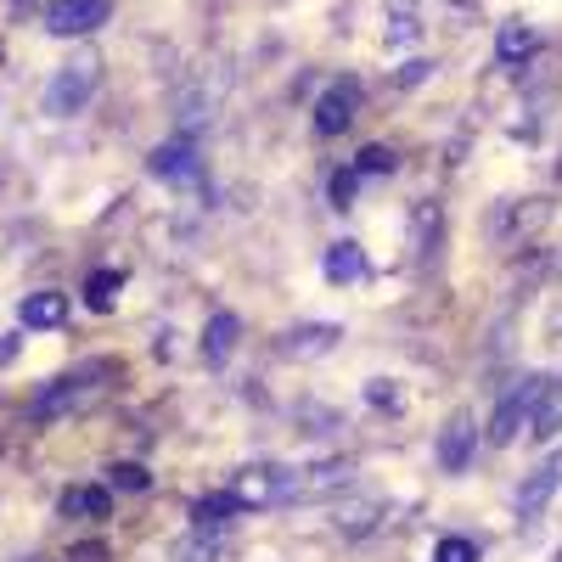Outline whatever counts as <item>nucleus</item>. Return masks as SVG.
Listing matches in <instances>:
<instances>
[{"instance_id":"f257e3e1","label":"nucleus","mask_w":562,"mask_h":562,"mask_svg":"<svg viewBox=\"0 0 562 562\" xmlns=\"http://www.w3.org/2000/svg\"><path fill=\"white\" fill-rule=\"evenodd\" d=\"M102 400V383L90 378V371H79V378H57V383H45L29 405V422H68L79 411H90Z\"/></svg>"},{"instance_id":"f03ea898","label":"nucleus","mask_w":562,"mask_h":562,"mask_svg":"<svg viewBox=\"0 0 562 562\" xmlns=\"http://www.w3.org/2000/svg\"><path fill=\"white\" fill-rule=\"evenodd\" d=\"M293 484H299V473L293 467H243V473H231V506H248V512H259V506H276V501H288L293 495Z\"/></svg>"},{"instance_id":"7ed1b4c3","label":"nucleus","mask_w":562,"mask_h":562,"mask_svg":"<svg viewBox=\"0 0 562 562\" xmlns=\"http://www.w3.org/2000/svg\"><path fill=\"white\" fill-rule=\"evenodd\" d=\"M355 108H360V85L355 79H338L333 90L315 97V135H344L355 124Z\"/></svg>"},{"instance_id":"20e7f679","label":"nucleus","mask_w":562,"mask_h":562,"mask_svg":"<svg viewBox=\"0 0 562 562\" xmlns=\"http://www.w3.org/2000/svg\"><path fill=\"white\" fill-rule=\"evenodd\" d=\"M113 18V0H57L52 12H45V29L52 34H90V29H102Z\"/></svg>"},{"instance_id":"39448f33","label":"nucleus","mask_w":562,"mask_h":562,"mask_svg":"<svg viewBox=\"0 0 562 562\" xmlns=\"http://www.w3.org/2000/svg\"><path fill=\"white\" fill-rule=\"evenodd\" d=\"M90 85H97V68H90V63H68L52 79V90H45V108H52V113H79L90 102Z\"/></svg>"},{"instance_id":"423d86ee","label":"nucleus","mask_w":562,"mask_h":562,"mask_svg":"<svg viewBox=\"0 0 562 562\" xmlns=\"http://www.w3.org/2000/svg\"><path fill=\"white\" fill-rule=\"evenodd\" d=\"M540 389H546V383L535 378V383H524V389H512V394H506V400L495 405V416H490V439H495V445H512V439H518V428H524V416H529V405L540 400Z\"/></svg>"},{"instance_id":"0eeeda50","label":"nucleus","mask_w":562,"mask_h":562,"mask_svg":"<svg viewBox=\"0 0 562 562\" xmlns=\"http://www.w3.org/2000/svg\"><path fill=\"white\" fill-rule=\"evenodd\" d=\"M473 445H479L473 416H450V428L439 434V467L445 473H467L473 467Z\"/></svg>"},{"instance_id":"6e6552de","label":"nucleus","mask_w":562,"mask_h":562,"mask_svg":"<svg viewBox=\"0 0 562 562\" xmlns=\"http://www.w3.org/2000/svg\"><path fill=\"white\" fill-rule=\"evenodd\" d=\"M557 484H562V456H551L546 467H535V479L518 490V512H524V518H535V512L557 495Z\"/></svg>"},{"instance_id":"1a4fd4ad","label":"nucleus","mask_w":562,"mask_h":562,"mask_svg":"<svg viewBox=\"0 0 562 562\" xmlns=\"http://www.w3.org/2000/svg\"><path fill=\"white\" fill-rule=\"evenodd\" d=\"M108 506H113L108 484H79V490H68V495H63V518L97 524V518H108Z\"/></svg>"},{"instance_id":"9d476101","label":"nucleus","mask_w":562,"mask_h":562,"mask_svg":"<svg viewBox=\"0 0 562 562\" xmlns=\"http://www.w3.org/2000/svg\"><path fill=\"white\" fill-rule=\"evenodd\" d=\"M18 315H23V326H34V333H52V326L68 321V299L63 293H29Z\"/></svg>"},{"instance_id":"9b49d317","label":"nucleus","mask_w":562,"mask_h":562,"mask_svg":"<svg viewBox=\"0 0 562 562\" xmlns=\"http://www.w3.org/2000/svg\"><path fill=\"white\" fill-rule=\"evenodd\" d=\"M321 270H326V281H338V288L360 281V276H366V254H360V243H333V248H326V259H321Z\"/></svg>"},{"instance_id":"f8f14e48","label":"nucleus","mask_w":562,"mask_h":562,"mask_svg":"<svg viewBox=\"0 0 562 562\" xmlns=\"http://www.w3.org/2000/svg\"><path fill=\"white\" fill-rule=\"evenodd\" d=\"M153 175H164V180H192V175H198L192 140H164V147L153 153Z\"/></svg>"},{"instance_id":"ddd939ff","label":"nucleus","mask_w":562,"mask_h":562,"mask_svg":"<svg viewBox=\"0 0 562 562\" xmlns=\"http://www.w3.org/2000/svg\"><path fill=\"white\" fill-rule=\"evenodd\" d=\"M557 428H562V378H557V383H546V389H540V400L529 405V434H535V439H551Z\"/></svg>"},{"instance_id":"4468645a","label":"nucleus","mask_w":562,"mask_h":562,"mask_svg":"<svg viewBox=\"0 0 562 562\" xmlns=\"http://www.w3.org/2000/svg\"><path fill=\"white\" fill-rule=\"evenodd\" d=\"M231 349H237V315H214V321H209V333H203V355L220 366Z\"/></svg>"},{"instance_id":"2eb2a0df","label":"nucleus","mask_w":562,"mask_h":562,"mask_svg":"<svg viewBox=\"0 0 562 562\" xmlns=\"http://www.w3.org/2000/svg\"><path fill=\"white\" fill-rule=\"evenodd\" d=\"M535 45H540V34H535V29H524V23H518V29H506V34H501V40H495V57H501V63H506V68H518V63H524V57H529V52H535Z\"/></svg>"},{"instance_id":"dca6fc26","label":"nucleus","mask_w":562,"mask_h":562,"mask_svg":"<svg viewBox=\"0 0 562 562\" xmlns=\"http://www.w3.org/2000/svg\"><path fill=\"white\" fill-rule=\"evenodd\" d=\"M411 225H416V259H434V248H439V203H416Z\"/></svg>"},{"instance_id":"f3484780","label":"nucleus","mask_w":562,"mask_h":562,"mask_svg":"<svg viewBox=\"0 0 562 562\" xmlns=\"http://www.w3.org/2000/svg\"><path fill=\"white\" fill-rule=\"evenodd\" d=\"M119 288H124V276H119V270H97V276L85 281V304H90V310H113Z\"/></svg>"},{"instance_id":"a211bd4d","label":"nucleus","mask_w":562,"mask_h":562,"mask_svg":"<svg viewBox=\"0 0 562 562\" xmlns=\"http://www.w3.org/2000/svg\"><path fill=\"white\" fill-rule=\"evenodd\" d=\"M338 344V326H304V333L288 338V355H326Z\"/></svg>"},{"instance_id":"6ab92c4d","label":"nucleus","mask_w":562,"mask_h":562,"mask_svg":"<svg viewBox=\"0 0 562 562\" xmlns=\"http://www.w3.org/2000/svg\"><path fill=\"white\" fill-rule=\"evenodd\" d=\"M153 484V473L140 461H119V467H108V490H124V495H140Z\"/></svg>"},{"instance_id":"aec40b11","label":"nucleus","mask_w":562,"mask_h":562,"mask_svg":"<svg viewBox=\"0 0 562 562\" xmlns=\"http://www.w3.org/2000/svg\"><path fill=\"white\" fill-rule=\"evenodd\" d=\"M231 512H237V506H231V495H203L192 518H198V529H220V524L231 518Z\"/></svg>"},{"instance_id":"412c9836","label":"nucleus","mask_w":562,"mask_h":562,"mask_svg":"<svg viewBox=\"0 0 562 562\" xmlns=\"http://www.w3.org/2000/svg\"><path fill=\"white\" fill-rule=\"evenodd\" d=\"M434 562H479V546H473V540H461V535H450V540H439Z\"/></svg>"},{"instance_id":"4be33fe9","label":"nucleus","mask_w":562,"mask_h":562,"mask_svg":"<svg viewBox=\"0 0 562 562\" xmlns=\"http://www.w3.org/2000/svg\"><path fill=\"white\" fill-rule=\"evenodd\" d=\"M389 169H394V153L389 147H366L355 158V175H389Z\"/></svg>"},{"instance_id":"5701e85b","label":"nucleus","mask_w":562,"mask_h":562,"mask_svg":"<svg viewBox=\"0 0 562 562\" xmlns=\"http://www.w3.org/2000/svg\"><path fill=\"white\" fill-rule=\"evenodd\" d=\"M220 557V540L214 535H203V540H186L180 551H175V562H214Z\"/></svg>"},{"instance_id":"b1692460","label":"nucleus","mask_w":562,"mask_h":562,"mask_svg":"<svg viewBox=\"0 0 562 562\" xmlns=\"http://www.w3.org/2000/svg\"><path fill=\"white\" fill-rule=\"evenodd\" d=\"M355 186H360L355 169H338V175H333V209H349V203H355Z\"/></svg>"},{"instance_id":"393cba45","label":"nucleus","mask_w":562,"mask_h":562,"mask_svg":"<svg viewBox=\"0 0 562 562\" xmlns=\"http://www.w3.org/2000/svg\"><path fill=\"white\" fill-rule=\"evenodd\" d=\"M18 360V338H0V366H12Z\"/></svg>"}]
</instances>
